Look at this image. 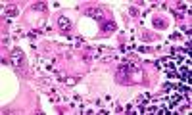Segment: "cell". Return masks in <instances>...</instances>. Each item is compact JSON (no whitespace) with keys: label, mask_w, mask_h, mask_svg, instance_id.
I'll use <instances>...</instances> for the list:
<instances>
[{"label":"cell","mask_w":192,"mask_h":115,"mask_svg":"<svg viewBox=\"0 0 192 115\" xmlns=\"http://www.w3.org/2000/svg\"><path fill=\"white\" fill-rule=\"evenodd\" d=\"M181 100H182V96H181L179 92H175V94H173L171 98H169V104H167V105H177V104H179Z\"/></svg>","instance_id":"6da1fadb"},{"label":"cell","mask_w":192,"mask_h":115,"mask_svg":"<svg viewBox=\"0 0 192 115\" xmlns=\"http://www.w3.org/2000/svg\"><path fill=\"white\" fill-rule=\"evenodd\" d=\"M6 15H8V17H14V15H17V10H15V8H14V6H10V8H6Z\"/></svg>","instance_id":"277c9868"},{"label":"cell","mask_w":192,"mask_h":115,"mask_svg":"<svg viewBox=\"0 0 192 115\" xmlns=\"http://www.w3.org/2000/svg\"><path fill=\"white\" fill-rule=\"evenodd\" d=\"M58 23H60V27H62L64 31H67V29H69V25H71V23H69V19H65V17H60Z\"/></svg>","instance_id":"3957f363"},{"label":"cell","mask_w":192,"mask_h":115,"mask_svg":"<svg viewBox=\"0 0 192 115\" xmlns=\"http://www.w3.org/2000/svg\"><path fill=\"white\" fill-rule=\"evenodd\" d=\"M12 56H14V61H15V64H23V54H21L19 50H14Z\"/></svg>","instance_id":"7a4b0ae2"}]
</instances>
